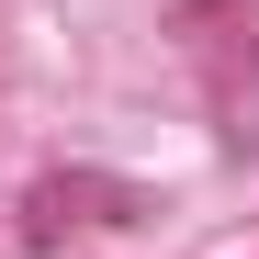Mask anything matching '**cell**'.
<instances>
[{"mask_svg": "<svg viewBox=\"0 0 259 259\" xmlns=\"http://www.w3.org/2000/svg\"><path fill=\"white\" fill-rule=\"evenodd\" d=\"M169 34L203 57V91H214V136L226 147H259V23L237 0H181Z\"/></svg>", "mask_w": 259, "mask_h": 259, "instance_id": "1", "label": "cell"}, {"mask_svg": "<svg viewBox=\"0 0 259 259\" xmlns=\"http://www.w3.org/2000/svg\"><path fill=\"white\" fill-rule=\"evenodd\" d=\"M136 214H158L136 181H102V169H57V181L23 192V248H57L68 226H136Z\"/></svg>", "mask_w": 259, "mask_h": 259, "instance_id": "2", "label": "cell"}]
</instances>
